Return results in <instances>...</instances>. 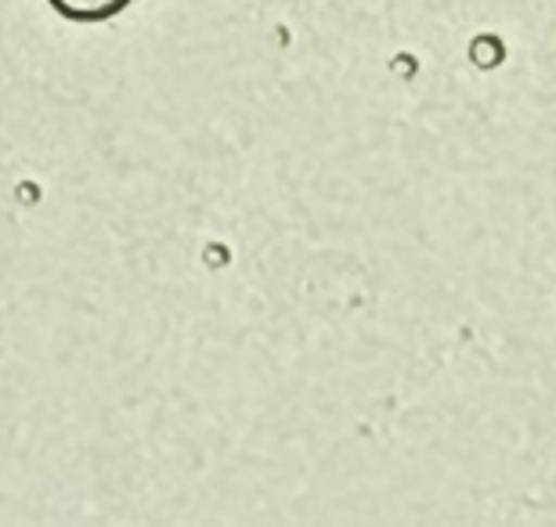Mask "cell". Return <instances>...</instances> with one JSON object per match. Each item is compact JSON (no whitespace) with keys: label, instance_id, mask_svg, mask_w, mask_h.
Listing matches in <instances>:
<instances>
[{"label":"cell","instance_id":"obj_1","mask_svg":"<svg viewBox=\"0 0 556 527\" xmlns=\"http://www.w3.org/2000/svg\"><path fill=\"white\" fill-rule=\"evenodd\" d=\"M65 18H80V22H98L109 18L116 11H124L130 0H51Z\"/></svg>","mask_w":556,"mask_h":527}]
</instances>
